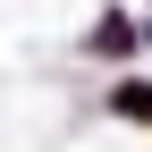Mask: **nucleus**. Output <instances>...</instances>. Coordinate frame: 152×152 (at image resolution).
<instances>
[{"label":"nucleus","instance_id":"3","mask_svg":"<svg viewBox=\"0 0 152 152\" xmlns=\"http://www.w3.org/2000/svg\"><path fill=\"white\" fill-rule=\"evenodd\" d=\"M144 51H152V26H144Z\"/></svg>","mask_w":152,"mask_h":152},{"label":"nucleus","instance_id":"1","mask_svg":"<svg viewBox=\"0 0 152 152\" xmlns=\"http://www.w3.org/2000/svg\"><path fill=\"white\" fill-rule=\"evenodd\" d=\"M135 51H144V26H135L127 9H102V17H93V34H85V59H135Z\"/></svg>","mask_w":152,"mask_h":152},{"label":"nucleus","instance_id":"2","mask_svg":"<svg viewBox=\"0 0 152 152\" xmlns=\"http://www.w3.org/2000/svg\"><path fill=\"white\" fill-rule=\"evenodd\" d=\"M102 110L127 118V127H152V85H144V76H118V85L102 93Z\"/></svg>","mask_w":152,"mask_h":152}]
</instances>
